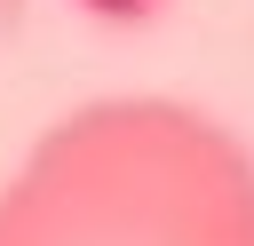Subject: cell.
<instances>
[{"instance_id": "6da1fadb", "label": "cell", "mask_w": 254, "mask_h": 246, "mask_svg": "<svg viewBox=\"0 0 254 246\" xmlns=\"http://www.w3.org/2000/svg\"><path fill=\"white\" fill-rule=\"evenodd\" d=\"M0 246H254V151L175 95L79 103L0 175Z\"/></svg>"}, {"instance_id": "7a4b0ae2", "label": "cell", "mask_w": 254, "mask_h": 246, "mask_svg": "<svg viewBox=\"0 0 254 246\" xmlns=\"http://www.w3.org/2000/svg\"><path fill=\"white\" fill-rule=\"evenodd\" d=\"M0 16H16V0H0Z\"/></svg>"}]
</instances>
